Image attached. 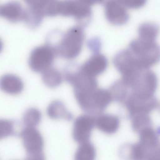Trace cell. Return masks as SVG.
<instances>
[{
	"instance_id": "1",
	"label": "cell",
	"mask_w": 160,
	"mask_h": 160,
	"mask_svg": "<svg viewBox=\"0 0 160 160\" xmlns=\"http://www.w3.org/2000/svg\"><path fill=\"white\" fill-rule=\"evenodd\" d=\"M84 38L83 27L77 25L64 33L56 31L50 37L48 44L53 50L56 56L71 59L79 54Z\"/></svg>"
},
{
	"instance_id": "2",
	"label": "cell",
	"mask_w": 160,
	"mask_h": 160,
	"mask_svg": "<svg viewBox=\"0 0 160 160\" xmlns=\"http://www.w3.org/2000/svg\"><path fill=\"white\" fill-rule=\"evenodd\" d=\"M156 40L138 36L130 42L128 49L138 65L150 68L160 60V46Z\"/></svg>"
},
{
	"instance_id": "3",
	"label": "cell",
	"mask_w": 160,
	"mask_h": 160,
	"mask_svg": "<svg viewBox=\"0 0 160 160\" xmlns=\"http://www.w3.org/2000/svg\"><path fill=\"white\" fill-rule=\"evenodd\" d=\"M94 0H58V13L73 17L82 27L88 25L92 18L91 5Z\"/></svg>"
},
{
	"instance_id": "4",
	"label": "cell",
	"mask_w": 160,
	"mask_h": 160,
	"mask_svg": "<svg viewBox=\"0 0 160 160\" xmlns=\"http://www.w3.org/2000/svg\"><path fill=\"white\" fill-rule=\"evenodd\" d=\"M55 56L53 50L48 44L37 46L30 53L29 66L32 71L42 73L52 67Z\"/></svg>"
},
{
	"instance_id": "5",
	"label": "cell",
	"mask_w": 160,
	"mask_h": 160,
	"mask_svg": "<svg viewBox=\"0 0 160 160\" xmlns=\"http://www.w3.org/2000/svg\"><path fill=\"white\" fill-rule=\"evenodd\" d=\"M23 147L27 153L43 151L44 141L42 137L35 128L26 127L22 129L19 135Z\"/></svg>"
},
{
	"instance_id": "6",
	"label": "cell",
	"mask_w": 160,
	"mask_h": 160,
	"mask_svg": "<svg viewBox=\"0 0 160 160\" xmlns=\"http://www.w3.org/2000/svg\"><path fill=\"white\" fill-rule=\"evenodd\" d=\"M95 126V120L91 117L83 115L75 120L73 127L72 137L79 144L89 141L92 131Z\"/></svg>"
},
{
	"instance_id": "7",
	"label": "cell",
	"mask_w": 160,
	"mask_h": 160,
	"mask_svg": "<svg viewBox=\"0 0 160 160\" xmlns=\"http://www.w3.org/2000/svg\"><path fill=\"white\" fill-rule=\"evenodd\" d=\"M25 12L23 21L31 28L38 27L45 16L44 4V0H25Z\"/></svg>"
},
{
	"instance_id": "8",
	"label": "cell",
	"mask_w": 160,
	"mask_h": 160,
	"mask_svg": "<svg viewBox=\"0 0 160 160\" xmlns=\"http://www.w3.org/2000/svg\"><path fill=\"white\" fill-rule=\"evenodd\" d=\"M105 13L107 20L115 25H122L129 18L126 8L120 1L109 0L103 3Z\"/></svg>"
},
{
	"instance_id": "9",
	"label": "cell",
	"mask_w": 160,
	"mask_h": 160,
	"mask_svg": "<svg viewBox=\"0 0 160 160\" xmlns=\"http://www.w3.org/2000/svg\"><path fill=\"white\" fill-rule=\"evenodd\" d=\"M108 62L107 59L104 55L99 52L94 53L80 69L84 74L95 78L104 71Z\"/></svg>"
},
{
	"instance_id": "10",
	"label": "cell",
	"mask_w": 160,
	"mask_h": 160,
	"mask_svg": "<svg viewBox=\"0 0 160 160\" xmlns=\"http://www.w3.org/2000/svg\"><path fill=\"white\" fill-rule=\"evenodd\" d=\"M24 12V7L18 1L8 2L0 7V15L12 22L23 20Z\"/></svg>"
},
{
	"instance_id": "11",
	"label": "cell",
	"mask_w": 160,
	"mask_h": 160,
	"mask_svg": "<svg viewBox=\"0 0 160 160\" xmlns=\"http://www.w3.org/2000/svg\"><path fill=\"white\" fill-rule=\"evenodd\" d=\"M138 134L139 136L138 142L145 151L147 156L151 152L158 147L159 140L158 132L152 126L143 129Z\"/></svg>"
},
{
	"instance_id": "12",
	"label": "cell",
	"mask_w": 160,
	"mask_h": 160,
	"mask_svg": "<svg viewBox=\"0 0 160 160\" xmlns=\"http://www.w3.org/2000/svg\"><path fill=\"white\" fill-rule=\"evenodd\" d=\"M0 87L4 92L11 95H17L22 91L24 84L21 79L11 74L3 75L0 80Z\"/></svg>"
},
{
	"instance_id": "13",
	"label": "cell",
	"mask_w": 160,
	"mask_h": 160,
	"mask_svg": "<svg viewBox=\"0 0 160 160\" xmlns=\"http://www.w3.org/2000/svg\"><path fill=\"white\" fill-rule=\"evenodd\" d=\"M118 118L111 114H104L95 120V126L102 132L108 134H112L118 130L119 126Z\"/></svg>"
},
{
	"instance_id": "14",
	"label": "cell",
	"mask_w": 160,
	"mask_h": 160,
	"mask_svg": "<svg viewBox=\"0 0 160 160\" xmlns=\"http://www.w3.org/2000/svg\"><path fill=\"white\" fill-rule=\"evenodd\" d=\"M47 113L51 118L54 119H63L69 120L72 118L71 114L68 111L64 104L61 101L56 100L48 105Z\"/></svg>"
},
{
	"instance_id": "15",
	"label": "cell",
	"mask_w": 160,
	"mask_h": 160,
	"mask_svg": "<svg viewBox=\"0 0 160 160\" xmlns=\"http://www.w3.org/2000/svg\"><path fill=\"white\" fill-rule=\"evenodd\" d=\"M42 73L43 82L46 86L49 88H56L62 82V75L58 69L54 68L52 67Z\"/></svg>"
},
{
	"instance_id": "16",
	"label": "cell",
	"mask_w": 160,
	"mask_h": 160,
	"mask_svg": "<svg viewBox=\"0 0 160 160\" xmlns=\"http://www.w3.org/2000/svg\"><path fill=\"white\" fill-rule=\"evenodd\" d=\"M96 149L89 141L80 144L74 155V160H95Z\"/></svg>"
},
{
	"instance_id": "17",
	"label": "cell",
	"mask_w": 160,
	"mask_h": 160,
	"mask_svg": "<svg viewBox=\"0 0 160 160\" xmlns=\"http://www.w3.org/2000/svg\"><path fill=\"white\" fill-rule=\"evenodd\" d=\"M21 123L18 121L1 119L0 120V137L4 138L9 136L18 135L17 128L21 127Z\"/></svg>"
},
{
	"instance_id": "18",
	"label": "cell",
	"mask_w": 160,
	"mask_h": 160,
	"mask_svg": "<svg viewBox=\"0 0 160 160\" xmlns=\"http://www.w3.org/2000/svg\"><path fill=\"white\" fill-rule=\"evenodd\" d=\"M159 31V27L156 23L145 22L139 25L138 28V36L155 40Z\"/></svg>"
},
{
	"instance_id": "19",
	"label": "cell",
	"mask_w": 160,
	"mask_h": 160,
	"mask_svg": "<svg viewBox=\"0 0 160 160\" xmlns=\"http://www.w3.org/2000/svg\"><path fill=\"white\" fill-rule=\"evenodd\" d=\"M111 95L108 91L102 89H96L94 94V102L95 109L102 110L110 103Z\"/></svg>"
},
{
	"instance_id": "20",
	"label": "cell",
	"mask_w": 160,
	"mask_h": 160,
	"mask_svg": "<svg viewBox=\"0 0 160 160\" xmlns=\"http://www.w3.org/2000/svg\"><path fill=\"white\" fill-rule=\"evenodd\" d=\"M42 119L40 111L35 108H30L27 110L23 116V121L26 127H34L37 126Z\"/></svg>"
},
{
	"instance_id": "21",
	"label": "cell",
	"mask_w": 160,
	"mask_h": 160,
	"mask_svg": "<svg viewBox=\"0 0 160 160\" xmlns=\"http://www.w3.org/2000/svg\"><path fill=\"white\" fill-rule=\"evenodd\" d=\"M131 118L132 129L138 133L143 129L152 126V120L148 114L137 115Z\"/></svg>"
},
{
	"instance_id": "22",
	"label": "cell",
	"mask_w": 160,
	"mask_h": 160,
	"mask_svg": "<svg viewBox=\"0 0 160 160\" xmlns=\"http://www.w3.org/2000/svg\"><path fill=\"white\" fill-rule=\"evenodd\" d=\"M120 1L126 8H131L141 7L146 2V0H121Z\"/></svg>"
},
{
	"instance_id": "23",
	"label": "cell",
	"mask_w": 160,
	"mask_h": 160,
	"mask_svg": "<svg viewBox=\"0 0 160 160\" xmlns=\"http://www.w3.org/2000/svg\"><path fill=\"white\" fill-rule=\"evenodd\" d=\"M24 160H45L44 154L41 152L34 153H27Z\"/></svg>"
}]
</instances>
